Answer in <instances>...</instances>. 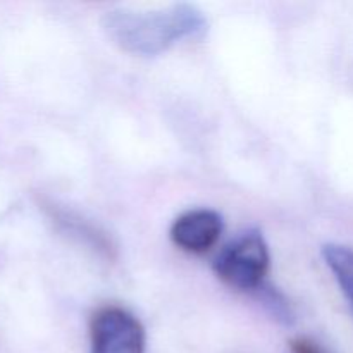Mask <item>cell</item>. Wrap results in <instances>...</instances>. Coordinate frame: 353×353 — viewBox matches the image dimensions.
Returning a JSON list of instances; mask_svg holds the SVG:
<instances>
[{"instance_id":"obj_1","label":"cell","mask_w":353,"mask_h":353,"mask_svg":"<svg viewBox=\"0 0 353 353\" xmlns=\"http://www.w3.org/2000/svg\"><path fill=\"white\" fill-rule=\"evenodd\" d=\"M207 17L193 3H174L157 10L112 9L103 14L102 30L123 52L155 57L183 40L207 33Z\"/></svg>"},{"instance_id":"obj_2","label":"cell","mask_w":353,"mask_h":353,"mask_svg":"<svg viewBox=\"0 0 353 353\" xmlns=\"http://www.w3.org/2000/svg\"><path fill=\"white\" fill-rule=\"evenodd\" d=\"M271 265L268 241L255 228L241 231L214 259V272L230 288L238 292H257L265 285Z\"/></svg>"},{"instance_id":"obj_3","label":"cell","mask_w":353,"mask_h":353,"mask_svg":"<svg viewBox=\"0 0 353 353\" xmlns=\"http://www.w3.org/2000/svg\"><path fill=\"white\" fill-rule=\"evenodd\" d=\"M90 353H145L143 326L123 307H102L90 321Z\"/></svg>"},{"instance_id":"obj_4","label":"cell","mask_w":353,"mask_h":353,"mask_svg":"<svg viewBox=\"0 0 353 353\" xmlns=\"http://www.w3.org/2000/svg\"><path fill=\"white\" fill-rule=\"evenodd\" d=\"M223 228L219 212L212 209H192L176 217L169 236L183 252L202 255L219 241Z\"/></svg>"},{"instance_id":"obj_5","label":"cell","mask_w":353,"mask_h":353,"mask_svg":"<svg viewBox=\"0 0 353 353\" xmlns=\"http://www.w3.org/2000/svg\"><path fill=\"white\" fill-rule=\"evenodd\" d=\"M321 254L353 310V248L341 243H327Z\"/></svg>"},{"instance_id":"obj_6","label":"cell","mask_w":353,"mask_h":353,"mask_svg":"<svg viewBox=\"0 0 353 353\" xmlns=\"http://www.w3.org/2000/svg\"><path fill=\"white\" fill-rule=\"evenodd\" d=\"M48 212H50L52 219H54L62 230L68 231L71 236L79 238V240L85 241L86 245H90L93 250L100 252V254H103L105 257H110V255H112L114 248L112 245H110V241L107 240L100 231H97L95 228L90 226L88 223H85V221L79 219V217L72 216V214L65 212V210L54 209V205L48 207Z\"/></svg>"},{"instance_id":"obj_7","label":"cell","mask_w":353,"mask_h":353,"mask_svg":"<svg viewBox=\"0 0 353 353\" xmlns=\"http://www.w3.org/2000/svg\"><path fill=\"white\" fill-rule=\"evenodd\" d=\"M257 300L261 302V305L264 307L265 312L271 316V319H274L278 324L283 326H292L295 323V309L290 303V300L279 292L278 288L271 285H262L261 288L255 292Z\"/></svg>"},{"instance_id":"obj_8","label":"cell","mask_w":353,"mask_h":353,"mask_svg":"<svg viewBox=\"0 0 353 353\" xmlns=\"http://www.w3.org/2000/svg\"><path fill=\"white\" fill-rule=\"evenodd\" d=\"M290 352L292 353H327L324 348H321L319 345L314 343L312 340H307V338H295V340L290 341Z\"/></svg>"}]
</instances>
